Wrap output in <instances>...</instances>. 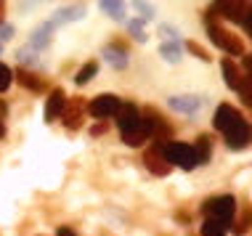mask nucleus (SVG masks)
Returning a JSON list of instances; mask_svg holds the SVG:
<instances>
[{"label": "nucleus", "mask_w": 252, "mask_h": 236, "mask_svg": "<svg viewBox=\"0 0 252 236\" xmlns=\"http://www.w3.org/2000/svg\"><path fill=\"white\" fill-rule=\"evenodd\" d=\"M117 127H120V136L127 146H144V141H149V130L144 125V117H141L138 106H133V104L120 106Z\"/></svg>", "instance_id": "f257e3e1"}, {"label": "nucleus", "mask_w": 252, "mask_h": 236, "mask_svg": "<svg viewBox=\"0 0 252 236\" xmlns=\"http://www.w3.org/2000/svg\"><path fill=\"white\" fill-rule=\"evenodd\" d=\"M202 212L207 215V220H215L220 226H231L236 218V199L231 194H223V197H213L202 205Z\"/></svg>", "instance_id": "f03ea898"}, {"label": "nucleus", "mask_w": 252, "mask_h": 236, "mask_svg": "<svg viewBox=\"0 0 252 236\" xmlns=\"http://www.w3.org/2000/svg\"><path fill=\"white\" fill-rule=\"evenodd\" d=\"M162 149V157L170 167H181V170H194L196 167V157H194V149L189 144H181V141H167V144H159Z\"/></svg>", "instance_id": "7ed1b4c3"}, {"label": "nucleus", "mask_w": 252, "mask_h": 236, "mask_svg": "<svg viewBox=\"0 0 252 236\" xmlns=\"http://www.w3.org/2000/svg\"><path fill=\"white\" fill-rule=\"evenodd\" d=\"M207 35H210V40H213V45H218L220 51H226L228 56H244L242 40L236 35H231L228 30H223L220 24L210 22V19H207Z\"/></svg>", "instance_id": "20e7f679"}, {"label": "nucleus", "mask_w": 252, "mask_h": 236, "mask_svg": "<svg viewBox=\"0 0 252 236\" xmlns=\"http://www.w3.org/2000/svg\"><path fill=\"white\" fill-rule=\"evenodd\" d=\"M120 106H122V101L117 96H112V93H104V96H96L88 104V112H91V117L93 119H109V117H117V112H120Z\"/></svg>", "instance_id": "39448f33"}, {"label": "nucleus", "mask_w": 252, "mask_h": 236, "mask_svg": "<svg viewBox=\"0 0 252 236\" xmlns=\"http://www.w3.org/2000/svg\"><path fill=\"white\" fill-rule=\"evenodd\" d=\"M223 138H226V146H228L231 151H242V149H247V146L252 144V125L242 117L234 127H228V130L223 133Z\"/></svg>", "instance_id": "423d86ee"}, {"label": "nucleus", "mask_w": 252, "mask_h": 236, "mask_svg": "<svg viewBox=\"0 0 252 236\" xmlns=\"http://www.w3.org/2000/svg\"><path fill=\"white\" fill-rule=\"evenodd\" d=\"M244 13H247V3H234V0H228V3H215V5H210V16L228 19V22H234V24H242Z\"/></svg>", "instance_id": "0eeeda50"}, {"label": "nucleus", "mask_w": 252, "mask_h": 236, "mask_svg": "<svg viewBox=\"0 0 252 236\" xmlns=\"http://www.w3.org/2000/svg\"><path fill=\"white\" fill-rule=\"evenodd\" d=\"M66 109V93L61 88H53L51 96L45 98V122H56Z\"/></svg>", "instance_id": "6e6552de"}, {"label": "nucleus", "mask_w": 252, "mask_h": 236, "mask_svg": "<svg viewBox=\"0 0 252 236\" xmlns=\"http://www.w3.org/2000/svg\"><path fill=\"white\" fill-rule=\"evenodd\" d=\"M239 119H242V114L236 112L234 106H231V104H220V106L215 109L213 127H215V130H220V133H226L228 127H234L236 122H239Z\"/></svg>", "instance_id": "1a4fd4ad"}, {"label": "nucleus", "mask_w": 252, "mask_h": 236, "mask_svg": "<svg viewBox=\"0 0 252 236\" xmlns=\"http://www.w3.org/2000/svg\"><path fill=\"white\" fill-rule=\"evenodd\" d=\"M144 165H146V170L149 173H154V175H167L170 173V165L165 162V157H162V149H159V144H154L152 149H149L144 154Z\"/></svg>", "instance_id": "9d476101"}, {"label": "nucleus", "mask_w": 252, "mask_h": 236, "mask_svg": "<svg viewBox=\"0 0 252 236\" xmlns=\"http://www.w3.org/2000/svg\"><path fill=\"white\" fill-rule=\"evenodd\" d=\"M167 106L173 112H181V114H196L202 109V98L199 96H170Z\"/></svg>", "instance_id": "9b49d317"}, {"label": "nucleus", "mask_w": 252, "mask_h": 236, "mask_svg": "<svg viewBox=\"0 0 252 236\" xmlns=\"http://www.w3.org/2000/svg\"><path fill=\"white\" fill-rule=\"evenodd\" d=\"M61 119H64V125L69 127V130H77V127L83 125V104H80L77 98L66 101V109L61 114Z\"/></svg>", "instance_id": "f8f14e48"}, {"label": "nucleus", "mask_w": 252, "mask_h": 236, "mask_svg": "<svg viewBox=\"0 0 252 236\" xmlns=\"http://www.w3.org/2000/svg\"><path fill=\"white\" fill-rule=\"evenodd\" d=\"M101 56H104V61L109 66H114V69H125L127 66V51L122 48V45H106V48L101 51Z\"/></svg>", "instance_id": "ddd939ff"}, {"label": "nucleus", "mask_w": 252, "mask_h": 236, "mask_svg": "<svg viewBox=\"0 0 252 236\" xmlns=\"http://www.w3.org/2000/svg\"><path fill=\"white\" fill-rule=\"evenodd\" d=\"M191 149H194L196 165H207L210 157H213V141H210V136H199V138H196V144L191 146Z\"/></svg>", "instance_id": "4468645a"}, {"label": "nucleus", "mask_w": 252, "mask_h": 236, "mask_svg": "<svg viewBox=\"0 0 252 236\" xmlns=\"http://www.w3.org/2000/svg\"><path fill=\"white\" fill-rule=\"evenodd\" d=\"M16 80H19V85H24L27 90H32V93H37V90L45 88L43 80H40L37 75H32L30 69H16Z\"/></svg>", "instance_id": "2eb2a0df"}, {"label": "nucleus", "mask_w": 252, "mask_h": 236, "mask_svg": "<svg viewBox=\"0 0 252 236\" xmlns=\"http://www.w3.org/2000/svg\"><path fill=\"white\" fill-rule=\"evenodd\" d=\"M53 22H48V24H43V27H37L35 32H32V48H45V45H51V35H53Z\"/></svg>", "instance_id": "dca6fc26"}, {"label": "nucleus", "mask_w": 252, "mask_h": 236, "mask_svg": "<svg viewBox=\"0 0 252 236\" xmlns=\"http://www.w3.org/2000/svg\"><path fill=\"white\" fill-rule=\"evenodd\" d=\"M220 69H223V80H226V85L231 88V90H236L239 88V69H236V64L231 61V59H223L220 61Z\"/></svg>", "instance_id": "f3484780"}, {"label": "nucleus", "mask_w": 252, "mask_h": 236, "mask_svg": "<svg viewBox=\"0 0 252 236\" xmlns=\"http://www.w3.org/2000/svg\"><path fill=\"white\" fill-rule=\"evenodd\" d=\"M85 16V8L83 5H69V8H61L53 19V24H64V22H77V19Z\"/></svg>", "instance_id": "a211bd4d"}, {"label": "nucleus", "mask_w": 252, "mask_h": 236, "mask_svg": "<svg viewBox=\"0 0 252 236\" xmlns=\"http://www.w3.org/2000/svg\"><path fill=\"white\" fill-rule=\"evenodd\" d=\"M181 53H183V48H181V43H162L159 45V56L165 59V61H170V64H178L181 61Z\"/></svg>", "instance_id": "6ab92c4d"}, {"label": "nucleus", "mask_w": 252, "mask_h": 236, "mask_svg": "<svg viewBox=\"0 0 252 236\" xmlns=\"http://www.w3.org/2000/svg\"><path fill=\"white\" fill-rule=\"evenodd\" d=\"M234 228H231V231H234L236 236H244L252 228V205H247L244 207V212L239 215V220H234V223H231Z\"/></svg>", "instance_id": "aec40b11"}, {"label": "nucleus", "mask_w": 252, "mask_h": 236, "mask_svg": "<svg viewBox=\"0 0 252 236\" xmlns=\"http://www.w3.org/2000/svg\"><path fill=\"white\" fill-rule=\"evenodd\" d=\"M98 8L104 11L109 19H114V22H122V16H125V5H122V3H114V0H101Z\"/></svg>", "instance_id": "412c9836"}, {"label": "nucleus", "mask_w": 252, "mask_h": 236, "mask_svg": "<svg viewBox=\"0 0 252 236\" xmlns=\"http://www.w3.org/2000/svg\"><path fill=\"white\" fill-rule=\"evenodd\" d=\"M96 72H98V64H96V61H88V64L83 66V69L77 72V77H74V83H77V85H88L93 77H96Z\"/></svg>", "instance_id": "4be33fe9"}, {"label": "nucleus", "mask_w": 252, "mask_h": 236, "mask_svg": "<svg viewBox=\"0 0 252 236\" xmlns=\"http://www.w3.org/2000/svg\"><path fill=\"white\" fill-rule=\"evenodd\" d=\"M236 93L242 96L244 106H250V109H252V80H250V77H242V80H239V88H236Z\"/></svg>", "instance_id": "5701e85b"}, {"label": "nucleus", "mask_w": 252, "mask_h": 236, "mask_svg": "<svg viewBox=\"0 0 252 236\" xmlns=\"http://www.w3.org/2000/svg\"><path fill=\"white\" fill-rule=\"evenodd\" d=\"M202 236H226V226L215 223V220H204L202 223Z\"/></svg>", "instance_id": "b1692460"}, {"label": "nucleus", "mask_w": 252, "mask_h": 236, "mask_svg": "<svg viewBox=\"0 0 252 236\" xmlns=\"http://www.w3.org/2000/svg\"><path fill=\"white\" fill-rule=\"evenodd\" d=\"M186 51H189V53H194V56L199 59V61H210V59H213V56H210L207 51L202 48L199 43H194V40H189V43H186Z\"/></svg>", "instance_id": "393cba45"}, {"label": "nucleus", "mask_w": 252, "mask_h": 236, "mask_svg": "<svg viewBox=\"0 0 252 236\" xmlns=\"http://www.w3.org/2000/svg\"><path fill=\"white\" fill-rule=\"evenodd\" d=\"M127 30H130V35L135 37V40H138V43H146V32H144V24H141V19H135V22H130V24H127Z\"/></svg>", "instance_id": "a878e982"}, {"label": "nucleus", "mask_w": 252, "mask_h": 236, "mask_svg": "<svg viewBox=\"0 0 252 236\" xmlns=\"http://www.w3.org/2000/svg\"><path fill=\"white\" fill-rule=\"evenodd\" d=\"M11 80H13V72H11L3 61H0V93L8 90V88H11Z\"/></svg>", "instance_id": "bb28decb"}, {"label": "nucleus", "mask_w": 252, "mask_h": 236, "mask_svg": "<svg viewBox=\"0 0 252 236\" xmlns=\"http://www.w3.org/2000/svg\"><path fill=\"white\" fill-rule=\"evenodd\" d=\"M159 32H162V37H167V43H178V30H175V27L162 24V27H159Z\"/></svg>", "instance_id": "cd10ccee"}, {"label": "nucleus", "mask_w": 252, "mask_h": 236, "mask_svg": "<svg viewBox=\"0 0 252 236\" xmlns=\"http://www.w3.org/2000/svg\"><path fill=\"white\" fill-rule=\"evenodd\" d=\"M135 11H141V19H154V8L149 3H135Z\"/></svg>", "instance_id": "c85d7f7f"}, {"label": "nucleus", "mask_w": 252, "mask_h": 236, "mask_svg": "<svg viewBox=\"0 0 252 236\" xmlns=\"http://www.w3.org/2000/svg\"><path fill=\"white\" fill-rule=\"evenodd\" d=\"M242 27L247 30V35L252 37V5H247V13H244V19H242Z\"/></svg>", "instance_id": "c756f323"}, {"label": "nucleus", "mask_w": 252, "mask_h": 236, "mask_svg": "<svg viewBox=\"0 0 252 236\" xmlns=\"http://www.w3.org/2000/svg\"><path fill=\"white\" fill-rule=\"evenodd\" d=\"M19 61H24V64H35L37 59L32 56V51H30V48H22V51H19Z\"/></svg>", "instance_id": "7c9ffc66"}, {"label": "nucleus", "mask_w": 252, "mask_h": 236, "mask_svg": "<svg viewBox=\"0 0 252 236\" xmlns=\"http://www.w3.org/2000/svg\"><path fill=\"white\" fill-rule=\"evenodd\" d=\"M242 66H244V72H247V77L252 80V53H244L242 56Z\"/></svg>", "instance_id": "2f4dec72"}, {"label": "nucleus", "mask_w": 252, "mask_h": 236, "mask_svg": "<svg viewBox=\"0 0 252 236\" xmlns=\"http://www.w3.org/2000/svg\"><path fill=\"white\" fill-rule=\"evenodd\" d=\"M11 35H13V27L0 24V43H3V40H11Z\"/></svg>", "instance_id": "473e14b6"}, {"label": "nucleus", "mask_w": 252, "mask_h": 236, "mask_svg": "<svg viewBox=\"0 0 252 236\" xmlns=\"http://www.w3.org/2000/svg\"><path fill=\"white\" fill-rule=\"evenodd\" d=\"M56 236H77V234H74V231H72L69 226H61L59 231H56Z\"/></svg>", "instance_id": "72a5a7b5"}, {"label": "nucleus", "mask_w": 252, "mask_h": 236, "mask_svg": "<svg viewBox=\"0 0 252 236\" xmlns=\"http://www.w3.org/2000/svg\"><path fill=\"white\" fill-rule=\"evenodd\" d=\"M91 133H93V136H104V133H106V122H98Z\"/></svg>", "instance_id": "f704fd0d"}, {"label": "nucleus", "mask_w": 252, "mask_h": 236, "mask_svg": "<svg viewBox=\"0 0 252 236\" xmlns=\"http://www.w3.org/2000/svg\"><path fill=\"white\" fill-rule=\"evenodd\" d=\"M3 13H5V5L0 3V24H3Z\"/></svg>", "instance_id": "c9c22d12"}, {"label": "nucleus", "mask_w": 252, "mask_h": 236, "mask_svg": "<svg viewBox=\"0 0 252 236\" xmlns=\"http://www.w3.org/2000/svg\"><path fill=\"white\" fill-rule=\"evenodd\" d=\"M5 136V125H3V119H0V138Z\"/></svg>", "instance_id": "e433bc0d"}, {"label": "nucleus", "mask_w": 252, "mask_h": 236, "mask_svg": "<svg viewBox=\"0 0 252 236\" xmlns=\"http://www.w3.org/2000/svg\"><path fill=\"white\" fill-rule=\"evenodd\" d=\"M0 51H3V43H0Z\"/></svg>", "instance_id": "4c0bfd02"}]
</instances>
